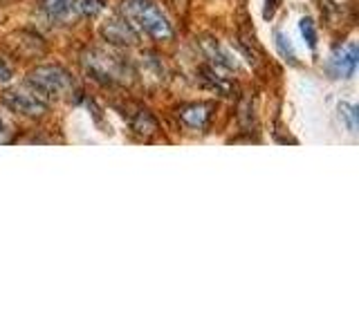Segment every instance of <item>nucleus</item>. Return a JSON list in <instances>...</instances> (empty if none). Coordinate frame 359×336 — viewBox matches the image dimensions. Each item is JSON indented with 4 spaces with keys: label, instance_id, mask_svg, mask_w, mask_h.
Masks as SVG:
<instances>
[{
    "label": "nucleus",
    "instance_id": "nucleus-5",
    "mask_svg": "<svg viewBox=\"0 0 359 336\" xmlns=\"http://www.w3.org/2000/svg\"><path fill=\"white\" fill-rule=\"evenodd\" d=\"M7 101L18 112H27V115H41V112H45V104H43V101H39L36 97H29L25 92H11L7 97Z\"/></svg>",
    "mask_w": 359,
    "mask_h": 336
},
{
    "label": "nucleus",
    "instance_id": "nucleus-8",
    "mask_svg": "<svg viewBox=\"0 0 359 336\" xmlns=\"http://www.w3.org/2000/svg\"><path fill=\"white\" fill-rule=\"evenodd\" d=\"M274 38H276V48H278L280 56H283V59L290 61V63H297V54H294V50H292V43H290V38L285 36V34L276 31Z\"/></svg>",
    "mask_w": 359,
    "mask_h": 336
},
{
    "label": "nucleus",
    "instance_id": "nucleus-10",
    "mask_svg": "<svg viewBox=\"0 0 359 336\" xmlns=\"http://www.w3.org/2000/svg\"><path fill=\"white\" fill-rule=\"evenodd\" d=\"M341 115L348 119V128H351L353 132L357 130V108L355 106H341Z\"/></svg>",
    "mask_w": 359,
    "mask_h": 336
},
{
    "label": "nucleus",
    "instance_id": "nucleus-1",
    "mask_svg": "<svg viewBox=\"0 0 359 336\" xmlns=\"http://www.w3.org/2000/svg\"><path fill=\"white\" fill-rule=\"evenodd\" d=\"M121 11L133 25L155 41H168L173 36V27L153 0H121Z\"/></svg>",
    "mask_w": 359,
    "mask_h": 336
},
{
    "label": "nucleus",
    "instance_id": "nucleus-9",
    "mask_svg": "<svg viewBox=\"0 0 359 336\" xmlns=\"http://www.w3.org/2000/svg\"><path fill=\"white\" fill-rule=\"evenodd\" d=\"M101 9H104V3H101V0H79V11H83L88 16H95Z\"/></svg>",
    "mask_w": 359,
    "mask_h": 336
},
{
    "label": "nucleus",
    "instance_id": "nucleus-7",
    "mask_svg": "<svg viewBox=\"0 0 359 336\" xmlns=\"http://www.w3.org/2000/svg\"><path fill=\"white\" fill-rule=\"evenodd\" d=\"M299 31H301L303 41L308 43V48H310V50L317 48L319 36H317V27H314V20H312V18H306V16H303V18L299 20Z\"/></svg>",
    "mask_w": 359,
    "mask_h": 336
},
{
    "label": "nucleus",
    "instance_id": "nucleus-11",
    "mask_svg": "<svg viewBox=\"0 0 359 336\" xmlns=\"http://www.w3.org/2000/svg\"><path fill=\"white\" fill-rule=\"evenodd\" d=\"M276 3H278V0H267V7H265V11H263V16H265V18H272V16H274Z\"/></svg>",
    "mask_w": 359,
    "mask_h": 336
},
{
    "label": "nucleus",
    "instance_id": "nucleus-6",
    "mask_svg": "<svg viewBox=\"0 0 359 336\" xmlns=\"http://www.w3.org/2000/svg\"><path fill=\"white\" fill-rule=\"evenodd\" d=\"M180 117H182L184 123H189L191 128H202V126H207V121H209V106H202V104L187 106L180 110Z\"/></svg>",
    "mask_w": 359,
    "mask_h": 336
},
{
    "label": "nucleus",
    "instance_id": "nucleus-3",
    "mask_svg": "<svg viewBox=\"0 0 359 336\" xmlns=\"http://www.w3.org/2000/svg\"><path fill=\"white\" fill-rule=\"evenodd\" d=\"M357 43L351 41L337 50L328 61V72L334 78H351L357 72Z\"/></svg>",
    "mask_w": 359,
    "mask_h": 336
},
{
    "label": "nucleus",
    "instance_id": "nucleus-2",
    "mask_svg": "<svg viewBox=\"0 0 359 336\" xmlns=\"http://www.w3.org/2000/svg\"><path fill=\"white\" fill-rule=\"evenodd\" d=\"M29 81L48 94H59L72 85L70 74H67L65 70H61V67H39V70L32 72Z\"/></svg>",
    "mask_w": 359,
    "mask_h": 336
},
{
    "label": "nucleus",
    "instance_id": "nucleus-4",
    "mask_svg": "<svg viewBox=\"0 0 359 336\" xmlns=\"http://www.w3.org/2000/svg\"><path fill=\"white\" fill-rule=\"evenodd\" d=\"M79 9V0H45V14L50 20H67Z\"/></svg>",
    "mask_w": 359,
    "mask_h": 336
}]
</instances>
